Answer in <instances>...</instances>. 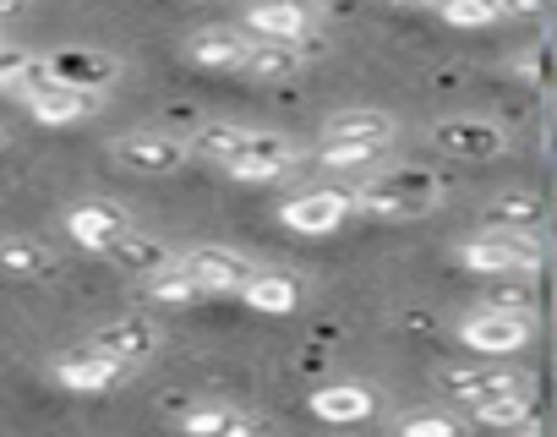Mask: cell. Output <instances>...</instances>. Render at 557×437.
Returning a JSON list of instances; mask_svg holds the SVG:
<instances>
[{
  "label": "cell",
  "instance_id": "7a4b0ae2",
  "mask_svg": "<svg viewBox=\"0 0 557 437\" xmlns=\"http://www.w3.org/2000/svg\"><path fill=\"white\" fill-rule=\"evenodd\" d=\"M459 263L470 274H535L541 269V230H497L481 225L470 241H459Z\"/></svg>",
  "mask_w": 557,
  "mask_h": 437
},
{
  "label": "cell",
  "instance_id": "d6a6232c",
  "mask_svg": "<svg viewBox=\"0 0 557 437\" xmlns=\"http://www.w3.org/2000/svg\"><path fill=\"white\" fill-rule=\"evenodd\" d=\"M0 45H7V34H0Z\"/></svg>",
  "mask_w": 557,
  "mask_h": 437
},
{
  "label": "cell",
  "instance_id": "44dd1931",
  "mask_svg": "<svg viewBox=\"0 0 557 437\" xmlns=\"http://www.w3.org/2000/svg\"><path fill=\"white\" fill-rule=\"evenodd\" d=\"M246 50H251V34L246 28H202V34L186 39V55L197 66H208V72H235Z\"/></svg>",
  "mask_w": 557,
  "mask_h": 437
},
{
  "label": "cell",
  "instance_id": "1f68e13d",
  "mask_svg": "<svg viewBox=\"0 0 557 437\" xmlns=\"http://www.w3.org/2000/svg\"><path fill=\"white\" fill-rule=\"evenodd\" d=\"M399 7H426V0H399Z\"/></svg>",
  "mask_w": 557,
  "mask_h": 437
},
{
  "label": "cell",
  "instance_id": "6da1fadb",
  "mask_svg": "<svg viewBox=\"0 0 557 437\" xmlns=\"http://www.w3.org/2000/svg\"><path fill=\"white\" fill-rule=\"evenodd\" d=\"M448 197V175H437L432 164H394L383 175H367L356 186V213L372 218H416L426 208H437Z\"/></svg>",
  "mask_w": 557,
  "mask_h": 437
},
{
  "label": "cell",
  "instance_id": "d4e9b609",
  "mask_svg": "<svg viewBox=\"0 0 557 437\" xmlns=\"http://www.w3.org/2000/svg\"><path fill=\"white\" fill-rule=\"evenodd\" d=\"M323 137H361V142H383V148H394L399 121H394L388 110H339V115H329Z\"/></svg>",
  "mask_w": 557,
  "mask_h": 437
},
{
  "label": "cell",
  "instance_id": "cb8c5ba5",
  "mask_svg": "<svg viewBox=\"0 0 557 437\" xmlns=\"http://www.w3.org/2000/svg\"><path fill=\"white\" fill-rule=\"evenodd\" d=\"M541 218L546 208L535 191H503L481 208V225H497V230H541Z\"/></svg>",
  "mask_w": 557,
  "mask_h": 437
},
{
  "label": "cell",
  "instance_id": "4316f807",
  "mask_svg": "<svg viewBox=\"0 0 557 437\" xmlns=\"http://www.w3.org/2000/svg\"><path fill=\"white\" fill-rule=\"evenodd\" d=\"M246 132H251V126H240V121H208V126H197V132L186 137V148H191V159L224 164V159L246 142Z\"/></svg>",
  "mask_w": 557,
  "mask_h": 437
},
{
  "label": "cell",
  "instance_id": "7c38bea8",
  "mask_svg": "<svg viewBox=\"0 0 557 437\" xmlns=\"http://www.w3.org/2000/svg\"><path fill=\"white\" fill-rule=\"evenodd\" d=\"M23 104H28V115H34L39 126H77V121H94V115L104 110V88H77V83L45 77Z\"/></svg>",
  "mask_w": 557,
  "mask_h": 437
},
{
  "label": "cell",
  "instance_id": "8992f818",
  "mask_svg": "<svg viewBox=\"0 0 557 437\" xmlns=\"http://www.w3.org/2000/svg\"><path fill=\"white\" fill-rule=\"evenodd\" d=\"M296 164H301V148L285 132H246V142L224 159L230 180H240V186H268L278 175H290Z\"/></svg>",
  "mask_w": 557,
  "mask_h": 437
},
{
  "label": "cell",
  "instance_id": "83f0119b",
  "mask_svg": "<svg viewBox=\"0 0 557 437\" xmlns=\"http://www.w3.org/2000/svg\"><path fill=\"white\" fill-rule=\"evenodd\" d=\"M437 17L454 28H492L508 17V0H432Z\"/></svg>",
  "mask_w": 557,
  "mask_h": 437
},
{
  "label": "cell",
  "instance_id": "f1b7e54d",
  "mask_svg": "<svg viewBox=\"0 0 557 437\" xmlns=\"http://www.w3.org/2000/svg\"><path fill=\"white\" fill-rule=\"evenodd\" d=\"M394 432L399 437H459L465 421L459 415H443V410H410V415L394 421Z\"/></svg>",
  "mask_w": 557,
  "mask_h": 437
},
{
  "label": "cell",
  "instance_id": "d6986e66",
  "mask_svg": "<svg viewBox=\"0 0 557 437\" xmlns=\"http://www.w3.org/2000/svg\"><path fill=\"white\" fill-rule=\"evenodd\" d=\"M470 421L475 426H497V432H535V394H530V383L503 388V394L470 404Z\"/></svg>",
  "mask_w": 557,
  "mask_h": 437
},
{
  "label": "cell",
  "instance_id": "8fae6325",
  "mask_svg": "<svg viewBox=\"0 0 557 437\" xmlns=\"http://www.w3.org/2000/svg\"><path fill=\"white\" fill-rule=\"evenodd\" d=\"M323 28V0H251L246 7V34L257 39H307Z\"/></svg>",
  "mask_w": 557,
  "mask_h": 437
},
{
  "label": "cell",
  "instance_id": "484cf974",
  "mask_svg": "<svg viewBox=\"0 0 557 437\" xmlns=\"http://www.w3.org/2000/svg\"><path fill=\"white\" fill-rule=\"evenodd\" d=\"M143 290H148V301H153V307H191V301H202L197 279L175 263V252H170L159 269H148V274H143Z\"/></svg>",
  "mask_w": 557,
  "mask_h": 437
},
{
  "label": "cell",
  "instance_id": "4dcf8cb0",
  "mask_svg": "<svg viewBox=\"0 0 557 437\" xmlns=\"http://www.w3.org/2000/svg\"><path fill=\"white\" fill-rule=\"evenodd\" d=\"M28 0H0V17H12V12H23Z\"/></svg>",
  "mask_w": 557,
  "mask_h": 437
},
{
  "label": "cell",
  "instance_id": "9a60e30c",
  "mask_svg": "<svg viewBox=\"0 0 557 437\" xmlns=\"http://www.w3.org/2000/svg\"><path fill=\"white\" fill-rule=\"evenodd\" d=\"M301 66H307V50H296L290 39H257V34H251V50L240 55L235 77L273 88V83H290V77H296Z\"/></svg>",
  "mask_w": 557,
  "mask_h": 437
},
{
  "label": "cell",
  "instance_id": "5b68a950",
  "mask_svg": "<svg viewBox=\"0 0 557 437\" xmlns=\"http://www.w3.org/2000/svg\"><path fill=\"white\" fill-rule=\"evenodd\" d=\"M290 236H334L339 225L356 218V186H312V191H296L285 208H278Z\"/></svg>",
  "mask_w": 557,
  "mask_h": 437
},
{
  "label": "cell",
  "instance_id": "5bb4252c",
  "mask_svg": "<svg viewBox=\"0 0 557 437\" xmlns=\"http://www.w3.org/2000/svg\"><path fill=\"white\" fill-rule=\"evenodd\" d=\"M88 350H104V355H115V361H126V366H143V361L159 350V323L143 317V312H126V317L94 328V334H88Z\"/></svg>",
  "mask_w": 557,
  "mask_h": 437
},
{
  "label": "cell",
  "instance_id": "ac0fdd59",
  "mask_svg": "<svg viewBox=\"0 0 557 437\" xmlns=\"http://www.w3.org/2000/svg\"><path fill=\"white\" fill-rule=\"evenodd\" d=\"M307 410L318 421H334V426H350V421H367L377 410V394L367 383H323L307 394Z\"/></svg>",
  "mask_w": 557,
  "mask_h": 437
},
{
  "label": "cell",
  "instance_id": "e0dca14e",
  "mask_svg": "<svg viewBox=\"0 0 557 437\" xmlns=\"http://www.w3.org/2000/svg\"><path fill=\"white\" fill-rule=\"evenodd\" d=\"M235 296H240L251 312H262V317H285V312L301 307V279H296V274H278V269H251Z\"/></svg>",
  "mask_w": 557,
  "mask_h": 437
},
{
  "label": "cell",
  "instance_id": "2e32d148",
  "mask_svg": "<svg viewBox=\"0 0 557 437\" xmlns=\"http://www.w3.org/2000/svg\"><path fill=\"white\" fill-rule=\"evenodd\" d=\"M181 432H191V437H240V432H262V415L246 410V404H230V399H202L181 415Z\"/></svg>",
  "mask_w": 557,
  "mask_h": 437
},
{
  "label": "cell",
  "instance_id": "4fadbf2b",
  "mask_svg": "<svg viewBox=\"0 0 557 437\" xmlns=\"http://www.w3.org/2000/svg\"><path fill=\"white\" fill-rule=\"evenodd\" d=\"M137 366H126V361H115V355H104V350H72V355H61L55 366H50V377L66 388V394H110L115 383H126Z\"/></svg>",
  "mask_w": 557,
  "mask_h": 437
},
{
  "label": "cell",
  "instance_id": "52a82bcc",
  "mask_svg": "<svg viewBox=\"0 0 557 437\" xmlns=\"http://www.w3.org/2000/svg\"><path fill=\"white\" fill-rule=\"evenodd\" d=\"M465 350L475 355H519L535 339V312H508V307H481L459 323Z\"/></svg>",
  "mask_w": 557,
  "mask_h": 437
},
{
  "label": "cell",
  "instance_id": "ba28073f",
  "mask_svg": "<svg viewBox=\"0 0 557 437\" xmlns=\"http://www.w3.org/2000/svg\"><path fill=\"white\" fill-rule=\"evenodd\" d=\"M137 225H132V213L121 208V202H104V197H88V202H72L66 208V236L83 247V252H99V258H110L126 236H132Z\"/></svg>",
  "mask_w": 557,
  "mask_h": 437
},
{
  "label": "cell",
  "instance_id": "836d02e7",
  "mask_svg": "<svg viewBox=\"0 0 557 437\" xmlns=\"http://www.w3.org/2000/svg\"><path fill=\"white\" fill-rule=\"evenodd\" d=\"M0 142H7V132H0Z\"/></svg>",
  "mask_w": 557,
  "mask_h": 437
},
{
  "label": "cell",
  "instance_id": "277c9868",
  "mask_svg": "<svg viewBox=\"0 0 557 437\" xmlns=\"http://www.w3.org/2000/svg\"><path fill=\"white\" fill-rule=\"evenodd\" d=\"M110 159L132 175H175L181 164H191V148L181 132H159V126H143V132H121L110 137Z\"/></svg>",
  "mask_w": 557,
  "mask_h": 437
},
{
  "label": "cell",
  "instance_id": "7402d4cb",
  "mask_svg": "<svg viewBox=\"0 0 557 437\" xmlns=\"http://www.w3.org/2000/svg\"><path fill=\"white\" fill-rule=\"evenodd\" d=\"M383 142H361V137H318V164L329 175H361V170H377L383 164Z\"/></svg>",
  "mask_w": 557,
  "mask_h": 437
},
{
  "label": "cell",
  "instance_id": "603a6c76",
  "mask_svg": "<svg viewBox=\"0 0 557 437\" xmlns=\"http://www.w3.org/2000/svg\"><path fill=\"white\" fill-rule=\"evenodd\" d=\"M55 252L45 241H28V236H12L0 241V274L7 279H55Z\"/></svg>",
  "mask_w": 557,
  "mask_h": 437
},
{
  "label": "cell",
  "instance_id": "ffe728a7",
  "mask_svg": "<svg viewBox=\"0 0 557 437\" xmlns=\"http://www.w3.org/2000/svg\"><path fill=\"white\" fill-rule=\"evenodd\" d=\"M45 72L55 83H77V88H104L121 77V61L115 55H99V50H55L45 55Z\"/></svg>",
  "mask_w": 557,
  "mask_h": 437
},
{
  "label": "cell",
  "instance_id": "3957f363",
  "mask_svg": "<svg viewBox=\"0 0 557 437\" xmlns=\"http://www.w3.org/2000/svg\"><path fill=\"white\" fill-rule=\"evenodd\" d=\"M426 142H432L437 153H448V159H470V164L503 159V153L513 148L508 126L492 121V115H443V121L426 132Z\"/></svg>",
  "mask_w": 557,
  "mask_h": 437
},
{
  "label": "cell",
  "instance_id": "30bf717a",
  "mask_svg": "<svg viewBox=\"0 0 557 437\" xmlns=\"http://www.w3.org/2000/svg\"><path fill=\"white\" fill-rule=\"evenodd\" d=\"M524 377L508 366V355H486V361H470V366H443L437 372V394L443 399H454V404H481V399H492V394H503V388H519Z\"/></svg>",
  "mask_w": 557,
  "mask_h": 437
},
{
  "label": "cell",
  "instance_id": "f546056e",
  "mask_svg": "<svg viewBox=\"0 0 557 437\" xmlns=\"http://www.w3.org/2000/svg\"><path fill=\"white\" fill-rule=\"evenodd\" d=\"M503 285L497 290H486V301L481 307H508V312H535V296H530V285H513V274H497Z\"/></svg>",
  "mask_w": 557,
  "mask_h": 437
},
{
  "label": "cell",
  "instance_id": "9c48e42d",
  "mask_svg": "<svg viewBox=\"0 0 557 437\" xmlns=\"http://www.w3.org/2000/svg\"><path fill=\"white\" fill-rule=\"evenodd\" d=\"M175 263L197 279V290H202V296H235V290L246 285V274H251V258H246V252H235V247H224V241L186 247V252H175Z\"/></svg>",
  "mask_w": 557,
  "mask_h": 437
}]
</instances>
